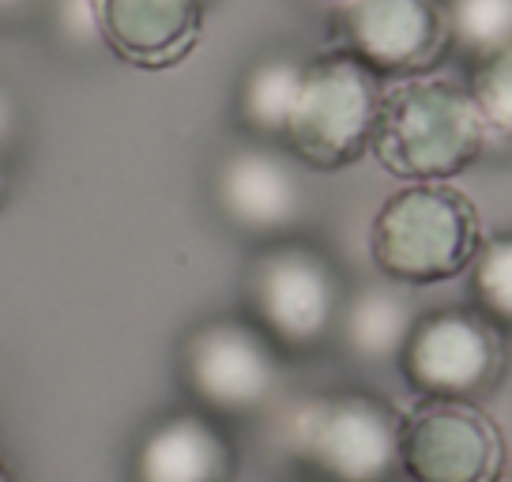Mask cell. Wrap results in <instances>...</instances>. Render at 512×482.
<instances>
[{"mask_svg": "<svg viewBox=\"0 0 512 482\" xmlns=\"http://www.w3.org/2000/svg\"><path fill=\"white\" fill-rule=\"evenodd\" d=\"M479 249V208L445 181H415L392 193L369 226V257L377 272L407 287L456 279Z\"/></svg>", "mask_w": 512, "mask_h": 482, "instance_id": "6da1fadb", "label": "cell"}, {"mask_svg": "<svg viewBox=\"0 0 512 482\" xmlns=\"http://www.w3.org/2000/svg\"><path fill=\"white\" fill-rule=\"evenodd\" d=\"M482 125L467 87L448 80H403L384 91L373 155L403 181H448L482 155Z\"/></svg>", "mask_w": 512, "mask_h": 482, "instance_id": "7a4b0ae2", "label": "cell"}, {"mask_svg": "<svg viewBox=\"0 0 512 482\" xmlns=\"http://www.w3.org/2000/svg\"><path fill=\"white\" fill-rule=\"evenodd\" d=\"M403 415L373 392H328L290 411L283 441L320 482H396Z\"/></svg>", "mask_w": 512, "mask_h": 482, "instance_id": "3957f363", "label": "cell"}, {"mask_svg": "<svg viewBox=\"0 0 512 482\" xmlns=\"http://www.w3.org/2000/svg\"><path fill=\"white\" fill-rule=\"evenodd\" d=\"M381 76L351 53H324L309 61L287 117L283 140L313 170H343L373 147L381 117Z\"/></svg>", "mask_w": 512, "mask_h": 482, "instance_id": "277c9868", "label": "cell"}, {"mask_svg": "<svg viewBox=\"0 0 512 482\" xmlns=\"http://www.w3.org/2000/svg\"><path fill=\"white\" fill-rule=\"evenodd\" d=\"M505 332L471 306L418 317L400 351V370L422 400H479L505 377Z\"/></svg>", "mask_w": 512, "mask_h": 482, "instance_id": "5b68a950", "label": "cell"}, {"mask_svg": "<svg viewBox=\"0 0 512 482\" xmlns=\"http://www.w3.org/2000/svg\"><path fill=\"white\" fill-rule=\"evenodd\" d=\"M249 302L256 324L279 351H317L339 332L347 306L336 268L309 245H272L256 260Z\"/></svg>", "mask_w": 512, "mask_h": 482, "instance_id": "8992f818", "label": "cell"}, {"mask_svg": "<svg viewBox=\"0 0 512 482\" xmlns=\"http://www.w3.org/2000/svg\"><path fill=\"white\" fill-rule=\"evenodd\" d=\"M400 460L411 482H501L509 441L475 400H422L403 415Z\"/></svg>", "mask_w": 512, "mask_h": 482, "instance_id": "52a82bcc", "label": "cell"}, {"mask_svg": "<svg viewBox=\"0 0 512 482\" xmlns=\"http://www.w3.org/2000/svg\"><path fill=\"white\" fill-rule=\"evenodd\" d=\"M181 377L211 415H256L283 385L279 347L260 324L208 321L181 347Z\"/></svg>", "mask_w": 512, "mask_h": 482, "instance_id": "ba28073f", "label": "cell"}, {"mask_svg": "<svg viewBox=\"0 0 512 482\" xmlns=\"http://www.w3.org/2000/svg\"><path fill=\"white\" fill-rule=\"evenodd\" d=\"M332 31L377 76L430 72L452 49L448 0H339Z\"/></svg>", "mask_w": 512, "mask_h": 482, "instance_id": "9c48e42d", "label": "cell"}, {"mask_svg": "<svg viewBox=\"0 0 512 482\" xmlns=\"http://www.w3.org/2000/svg\"><path fill=\"white\" fill-rule=\"evenodd\" d=\"M238 449L208 411H174L151 422L132 452V482H230Z\"/></svg>", "mask_w": 512, "mask_h": 482, "instance_id": "30bf717a", "label": "cell"}, {"mask_svg": "<svg viewBox=\"0 0 512 482\" xmlns=\"http://www.w3.org/2000/svg\"><path fill=\"white\" fill-rule=\"evenodd\" d=\"M204 0H98V31L136 68H170L200 42Z\"/></svg>", "mask_w": 512, "mask_h": 482, "instance_id": "8fae6325", "label": "cell"}, {"mask_svg": "<svg viewBox=\"0 0 512 482\" xmlns=\"http://www.w3.org/2000/svg\"><path fill=\"white\" fill-rule=\"evenodd\" d=\"M215 196L226 219L249 234H279L302 215V181L272 151H238L223 162Z\"/></svg>", "mask_w": 512, "mask_h": 482, "instance_id": "7c38bea8", "label": "cell"}, {"mask_svg": "<svg viewBox=\"0 0 512 482\" xmlns=\"http://www.w3.org/2000/svg\"><path fill=\"white\" fill-rule=\"evenodd\" d=\"M415 321L418 317L400 290L369 287L343 306L339 332L347 339L351 354H358L362 362H384V358H400Z\"/></svg>", "mask_w": 512, "mask_h": 482, "instance_id": "4fadbf2b", "label": "cell"}, {"mask_svg": "<svg viewBox=\"0 0 512 482\" xmlns=\"http://www.w3.org/2000/svg\"><path fill=\"white\" fill-rule=\"evenodd\" d=\"M305 65L294 57H268L245 76L238 98L241 121L260 136H283L294 98L302 87Z\"/></svg>", "mask_w": 512, "mask_h": 482, "instance_id": "5bb4252c", "label": "cell"}, {"mask_svg": "<svg viewBox=\"0 0 512 482\" xmlns=\"http://www.w3.org/2000/svg\"><path fill=\"white\" fill-rule=\"evenodd\" d=\"M452 46L479 61L512 42V0H448Z\"/></svg>", "mask_w": 512, "mask_h": 482, "instance_id": "9a60e30c", "label": "cell"}, {"mask_svg": "<svg viewBox=\"0 0 512 482\" xmlns=\"http://www.w3.org/2000/svg\"><path fill=\"white\" fill-rule=\"evenodd\" d=\"M471 298L482 317L512 332V234L482 241L479 257L471 260Z\"/></svg>", "mask_w": 512, "mask_h": 482, "instance_id": "2e32d148", "label": "cell"}, {"mask_svg": "<svg viewBox=\"0 0 512 482\" xmlns=\"http://www.w3.org/2000/svg\"><path fill=\"white\" fill-rule=\"evenodd\" d=\"M467 95L475 102L486 132L512 144V42L471 65Z\"/></svg>", "mask_w": 512, "mask_h": 482, "instance_id": "e0dca14e", "label": "cell"}, {"mask_svg": "<svg viewBox=\"0 0 512 482\" xmlns=\"http://www.w3.org/2000/svg\"><path fill=\"white\" fill-rule=\"evenodd\" d=\"M27 0H0V12H19Z\"/></svg>", "mask_w": 512, "mask_h": 482, "instance_id": "ac0fdd59", "label": "cell"}, {"mask_svg": "<svg viewBox=\"0 0 512 482\" xmlns=\"http://www.w3.org/2000/svg\"><path fill=\"white\" fill-rule=\"evenodd\" d=\"M0 482H12V471H8L4 464H0Z\"/></svg>", "mask_w": 512, "mask_h": 482, "instance_id": "d6986e66", "label": "cell"}, {"mask_svg": "<svg viewBox=\"0 0 512 482\" xmlns=\"http://www.w3.org/2000/svg\"><path fill=\"white\" fill-rule=\"evenodd\" d=\"M0 189H4V170H0Z\"/></svg>", "mask_w": 512, "mask_h": 482, "instance_id": "ffe728a7", "label": "cell"}, {"mask_svg": "<svg viewBox=\"0 0 512 482\" xmlns=\"http://www.w3.org/2000/svg\"><path fill=\"white\" fill-rule=\"evenodd\" d=\"M407 482H411V479H407Z\"/></svg>", "mask_w": 512, "mask_h": 482, "instance_id": "44dd1931", "label": "cell"}]
</instances>
